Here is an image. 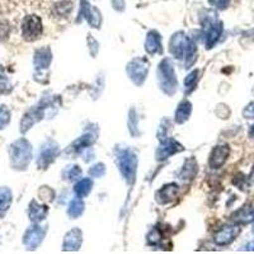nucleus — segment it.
I'll return each mask as SVG.
<instances>
[{"mask_svg": "<svg viewBox=\"0 0 254 254\" xmlns=\"http://www.w3.org/2000/svg\"><path fill=\"white\" fill-rule=\"evenodd\" d=\"M169 51L176 59H185L186 67H190L196 60V45L190 37L183 35L182 32H178L171 38Z\"/></svg>", "mask_w": 254, "mask_h": 254, "instance_id": "nucleus-1", "label": "nucleus"}, {"mask_svg": "<svg viewBox=\"0 0 254 254\" xmlns=\"http://www.w3.org/2000/svg\"><path fill=\"white\" fill-rule=\"evenodd\" d=\"M116 160H117V165H119L122 177L131 186L135 182L136 168H137L136 154L128 147L116 149Z\"/></svg>", "mask_w": 254, "mask_h": 254, "instance_id": "nucleus-2", "label": "nucleus"}, {"mask_svg": "<svg viewBox=\"0 0 254 254\" xmlns=\"http://www.w3.org/2000/svg\"><path fill=\"white\" fill-rule=\"evenodd\" d=\"M10 162L14 169H26L32 159V146L26 139H19L13 142L9 149Z\"/></svg>", "mask_w": 254, "mask_h": 254, "instance_id": "nucleus-3", "label": "nucleus"}, {"mask_svg": "<svg viewBox=\"0 0 254 254\" xmlns=\"http://www.w3.org/2000/svg\"><path fill=\"white\" fill-rule=\"evenodd\" d=\"M158 80L159 85L162 88L163 92L168 95H173L177 92V83L176 72H174L173 65H172L171 60H163L162 63L159 64L158 67Z\"/></svg>", "mask_w": 254, "mask_h": 254, "instance_id": "nucleus-4", "label": "nucleus"}, {"mask_svg": "<svg viewBox=\"0 0 254 254\" xmlns=\"http://www.w3.org/2000/svg\"><path fill=\"white\" fill-rule=\"evenodd\" d=\"M127 74L136 85H141L149 71V63L146 59L137 58L127 65Z\"/></svg>", "mask_w": 254, "mask_h": 254, "instance_id": "nucleus-5", "label": "nucleus"}, {"mask_svg": "<svg viewBox=\"0 0 254 254\" xmlns=\"http://www.w3.org/2000/svg\"><path fill=\"white\" fill-rule=\"evenodd\" d=\"M42 35V22L37 15H27L22 23V36L26 41H36Z\"/></svg>", "mask_w": 254, "mask_h": 254, "instance_id": "nucleus-6", "label": "nucleus"}, {"mask_svg": "<svg viewBox=\"0 0 254 254\" xmlns=\"http://www.w3.org/2000/svg\"><path fill=\"white\" fill-rule=\"evenodd\" d=\"M240 234L239 224H230V225L222 226L216 231L215 234V243L217 246H229L230 243L234 242L235 238Z\"/></svg>", "mask_w": 254, "mask_h": 254, "instance_id": "nucleus-7", "label": "nucleus"}, {"mask_svg": "<svg viewBox=\"0 0 254 254\" xmlns=\"http://www.w3.org/2000/svg\"><path fill=\"white\" fill-rule=\"evenodd\" d=\"M59 155V146L56 145V142L54 141H46L45 145L42 146L40 151V155H38L37 165L41 169H46L50 164H51L54 160L56 159V156Z\"/></svg>", "mask_w": 254, "mask_h": 254, "instance_id": "nucleus-8", "label": "nucleus"}, {"mask_svg": "<svg viewBox=\"0 0 254 254\" xmlns=\"http://www.w3.org/2000/svg\"><path fill=\"white\" fill-rule=\"evenodd\" d=\"M45 233H46V230L44 228H41L37 224H35L33 226L27 229V231L24 233L23 244L27 248L31 249V251L32 249H36L44 240Z\"/></svg>", "mask_w": 254, "mask_h": 254, "instance_id": "nucleus-9", "label": "nucleus"}, {"mask_svg": "<svg viewBox=\"0 0 254 254\" xmlns=\"http://www.w3.org/2000/svg\"><path fill=\"white\" fill-rule=\"evenodd\" d=\"M229 154H230V147L228 145H219V146L214 147V150L211 151L210 155V167L214 169L222 167L228 160Z\"/></svg>", "mask_w": 254, "mask_h": 254, "instance_id": "nucleus-10", "label": "nucleus"}, {"mask_svg": "<svg viewBox=\"0 0 254 254\" xmlns=\"http://www.w3.org/2000/svg\"><path fill=\"white\" fill-rule=\"evenodd\" d=\"M182 150V145L178 144V142L172 139H167L165 141H162V145L156 150V159L158 160H164V159H168L171 155H173V154H177Z\"/></svg>", "mask_w": 254, "mask_h": 254, "instance_id": "nucleus-11", "label": "nucleus"}, {"mask_svg": "<svg viewBox=\"0 0 254 254\" xmlns=\"http://www.w3.org/2000/svg\"><path fill=\"white\" fill-rule=\"evenodd\" d=\"M222 33V23L221 22H207V26L205 27V44L207 49H211L217 42Z\"/></svg>", "mask_w": 254, "mask_h": 254, "instance_id": "nucleus-12", "label": "nucleus"}, {"mask_svg": "<svg viewBox=\"0 0 254 254\" xmlns=\"http://www.w3.org/2000/svg\"><path fill=\"white\" fill-rule=\"evenodd\" d=\"M83 243V234L78 228L72 229L65 235L63 243L64 251H78Z\"/></svg>", "mask_w": 254, "mask_h": 254, "instance_id": "nucleus-13", "label": "nucleus"}, {"mask_svg": "<svg viewBox=\"0 0 254 254\" xmlns=\"http://www.w3.org/2000/svg\"><path fill=\"white\" fill-rule=\"evenodd\" d=\"M47 212H49V208L45 205H40V203L33 199L31 203H29L28 208V216L31 219L32 222L35 224H38V222L44 221L47 216Z\"/></svg>", "mask_w": 254, "mask_h": 254, "instance_id": "nucleus-14", "label": "nucleus"}, {"mask_svg": "<svg viewBox=\"0 0 254 254\" xmlns=\"http://www.w3.org/2000/svg\"><path fill=\"white\" fill-rule=\"evenodd\" d=\"M52 60V54L49 47H44L35 52L33 64H35L36 70H45L50 66Z\"/></svg>", "mask_w": 254, "mask_h": 254, "instance_id": "nucleus-15", "label": "nucleus"}, {"mask_svg": "<svg viewBox=\"0 0 254 254\" xmlns=\"http://www.w3.org/2000/svg\"><path fill=\"white\" fill-rule=\"evenodd\" d=\"M145 50L149 55L162 52V37L158 32L151 31L147 33L146 41H145Z\"/></svg>", "mask_w": 254, "mask_h": 254, "instance_id": "nucleus-16", "label": "nucleus"}, {"mask_svg": "<svg viewBox=\"0 0 254 254\" xmlns=\"http://www.w3.org/2000/svg\"><path fill=\"white\" fill-rule=\"evenodd\" d=\"M177 192H178V186L176 183H169V185L164 186L156 192V199H158L159 203L164 205V203L171 202L176 198Z\"/></svg>", "mask_w": 254, "mask_h": 254, "instance_id": "nucleus-17", "label": "nucleus"}, {"mask_svg": "<svg viewBox=\"0 0 254 254\" xmlns=\"http://www.w3.org/2000/svg\"><path fill=\"white\" fill-rule=\"evenodd\" d=\"M190 112H192V104L188 101H182L179 103L178 108H177L176 111L174 121H176L177 124H183V122H186L190 119Z\"/></svg>", "mask_w": 254, "mask_h": 254, "instance_id": "nucleus-18", "label": "nucleus"}, {"mask_svg": "<svg viewBox=\"0 0 254 254\" xmlns=\"http://www.w3.org/2000/svg\"><path fill=\"white\" fill-rule=\"evenodd\" d=\"M233 219L237 224H249V222L254 221V210L251 206H246V207L240 208L233 215Z\"/></svg>", "mask_w": 254, "mask_h": 254, "instance_id": "nucleus-19", "label": "nucleus"}, {"mask_svg": "<svg viewBox=\"0 0 254 254\" xmlns=\"http://www.w3.org/2000/svg\"><path fill=\"white\" fill-rule=\"evenodd\" d=\"M13 201L12 190L8 187H0V214H4L9 210Z\"/></svg>", "mask_w": 254, "mask_h": 254, "instance_id": "nucleus-20", "label": "nucleus"}, {"mask_svg": "<svg viewBox=\"0 0 254 254\" xmlns=\"http://www.w3.org/2000/svg\"><path fill=\"white\" fill-rule=\"evenodd\" d=\"M93 187V181L89 178H83L80 179L78 183L74 187V192L78 197L83 198V197H87L89 194V192L92 190Z\"/></svg>", "mask_w": 254, "mask_h": 254, "instance_id": "nucleus-21", "label": "nucleus"}, {"mask_svg": "<svg viewBox=\"0 0 254 254\" xmlns=\"http://www.w3.org/2000/svg\"><path fill=\"white\" fill-rule=\"evenodd\" d=\"M84 212V202L81 201L80 197H76L70 202L69 208H67V214L72 219H76V217L80 216Z\"/></svg>", "mask_w": 254, "mask_h": 254, "instance_id": "nucleus-22", "label": "nucleus"}, {"mask_svg": "<svg viewBox=\"0 0 254 254\" xmlns=\"http://www.w3.org/2000/svg\"><path fill=\"white\" fill-rule=\"evenodd\" d=\"M196 173H197V163L194 162L193 159H188L187 162L185 163V167H183L182 174H181V179H182V181H186V179H192Z\"/></svg>", "mask_w": 254, "mask_h": 254, "instance_id": "nucleus-23", "label": "nucleus"}, {"mask_svg": "<svg viewBox=\"0 0 254 254\" xmlns=\"http://www.w3.org/2000/svg\"><path fill=\"white\" fill-rule=\"evenodd\" d=\"M12 84L9 81L8 76L5 74V70H4L3 65H0V93L1 94H9L12 92Z\"/></svg>", "mask_w": 254, "mask_h": 254, "instance_id": "nucleus-24", "label": "nucleus"}, {"mask_svg": "<svg viewBox=\"0 0 254 254\" xmlns=\"http://www.w3.org/2000/svg\"><path fill=\"white\" fill-rule=\"evenodd\" d=\"M95 141V137H93V135H87L81 136L80 139H78L74 144V151H79V150H83V149H87L88 146L93 144Z\"/></svg>", "mask_w": 254, "mask_h": 254, "instance_id": "nucleus-25", "label": "nucleus"}, {"mask_svg": "<svg viewBox=\"0 0 254 254\" xmlns=\"http://www.w3.org/2000/svg\"><path fill=\"white\" fill-rule=\"evenodd\" d=\"M197 79H198V70H193L192 72L188 74V76H186L185 79V92L190 93L192 90L196 88Z\"/></svg>", "mask_w": 254, "mask_h": 254, "instance_id": "nucleus-26", "label": "nucleus"}, {"mask_svg": "<svg viewBox=\"0 0 254 254\" xmlns=\"http://www.w3.org/2000/svg\"><path fill=\"white\" fill-rule=\"evenodd\" d=\"M10 121V112L5 106H0V130L4 128Z\"/></svg>", "mask_w": 254, "mask_h": 254, "instance_id": "nucleus-27", "label": "nucleus"}, {"mask_svg": "<svg viewBox=\"0 0 254 254\" xmlns=\"http://www.w3.org/2000/svg\"><path fill=\"white\" fill-rule=\"evenodd\" d=\"M90 176L94 177V178H101L104 173H106V167H104L102 163H98V164L93 165L89 171Z\"/></svg>", "mask_w": 254, "mask_h": 254, "instance_id": "nucleus-28", "label": "nucleus"}, {"mask_svg": "<svg viewBox=\"0 0 254 254\" xmlns=\"http://www.w3.org/2000/svg\"><path fill=\"white\" fill-rule=\"evenodd\" d=\"M160 239H162V233H160L158 229L151 230L150 233H149V235H147V243H149V244H154V246H155L156 243L160 242Z\"/></svg>", "mask_w": 254, "mask_h": 254, "instance_id": "nucleus-29", "label": "nucleus"}, {"mask_svg": "<svg viewBox=\"0 0 254 254\" xmlns=\"http://www.w3.org/2000/svg\"><path fill=\"white\" fill-rule=\"evenodd\" d=\"M67 172H69V173L66 174V179H69V181H76L81 174L80 168H79L78 165H72V167H70Z\"/></svg>", "mask_w": 254, "mask_h": 254, "instance_id": "nucleus-30", "label": "nucleus"}, {"mask_svg": "<svg viewBox=\"0 0 254 254\" xmlns=\"http://www.w3.org/2000/svg\"><path fill=\"white\" fill-rule=\"evenodd\" d=\"M249 178H252V179H254V167H253V171H252V173H251V176H249Z\"/></svg>", "mask_w": 254, "mask_h": 254, "instance_id": "nucleus-31", "label": "nucleus"}, {"mask_svg": "<svg viewBox=\"0 0 254 254\" xmlns=\"http://www.w3.org/2000/svg\"><path fill=\"white\" fill-rule=\"evenodd\" d=\"M253 133H254V126H253Z\"/></svg>", "mask_w": 254, "mask_h": 254, "instance_id": "nucleus-32", "label": "nucleus"}]
</instances>
